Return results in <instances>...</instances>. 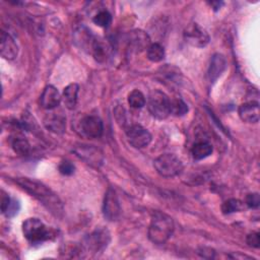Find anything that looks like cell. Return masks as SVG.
Here are the masks:
<instances>
[{
  "label": "cell",
  "mask_w": 260,
  "mask_h": 260,
  "mask_svg": "<svg viewBox=\"0 0 260 260\" xmlns=\"http://www.w3.org/2000/svg\"><path fill=\"white\" fill-rule=\"evenodd\" d=\"M170 102V98L165 92L155 89L149 93L147 109L152 117L162 120L171 114Z\"/></svg>",
  "instance_id": "cell-5"
},
{
  "label": "cell",
  "mask_w": 260,
  "mask_h": 260,
  "mask_svg": "<svg viewBox=\"0 0 260 260\" xmlns=\"http://www.w3.org/2000/svg\"><path fill=\"white\" fill-rule=\"evenodd\" d=\"M174 221L169 215L155 211L148 228V239L153 244H165L174 232Z\"/></svg>",
  "instance_id": "cell-2"
},
{
  "label": "cell",
  "mask_w": 260,
  "mask_h": 260,
  "mask_svg": "<svg viewBox=\"0 0 260 260\" xmlns=\"http://www.w3.org/2000/svg\"><path fill=\"white\" fill-rule=\"evenodd\" d=\"M260 204L259 194L258 193H251L248 194L246 197V205L250 208H257Z\"/></svg>",
  "instance_id": "cell-29"
},
{
  "label": "cell",
  "mask_w": 260,
  "mask_h": 260,
  "mask_svg": "<svg viewBox=\"0 0 260 260\" xmlns=\"http://www.w3.org/2000/svg\"><path fill=\"white\" fill-rule=\"evenodd\" d=\"M92 21L101 27H108L112 21V16L107 10L99 11L92 18Z\"/></svg>",
  "instance_id": "cell-27"
},
{
  "label": "cell",
  "mask_w": 260,
  "mask_h": 260,
  "mask_svg": "<svg viewBox=\"0 0 260 260\" xmlns=\"http://www.w3.org/2000/svg\"><path fill=\"white\" fill-rule=\"evenodd\" d=\"M18 210H19V203L16 200L11 199V202H10V204H9V206H8V208H7V210L4 214L7 217H12L15 214H17Z\"/></svg>",
  "instance_id": "cell-31"
},
{
  "label": "cell",
  "mask_w": 260,
  "mask_h": 260,
  "mask_svg": "<svg viewBox=\"0 0 260 260\" xmlns=\"http://www.w3.org/2000/svg\"><path fill=\"white\" fill-rule=\"evenodd\" d=\"M226 68V60L221 54H214L211 57L210 64L207 71L208 80L210 83L215 82Z\"/></svg>",
  "instance_id": "cell-14"
},
{
  "label": "cell",
  "mask_w": 260,
  "mask_h": 260,
  "mask_svg": "<svg viewBox=\"0 0 260 260\" xmlns=\"http://www.w3.org/2000/svg\"><path fill=\"white\" fill-rule=\"evenodd\" d=\"M110 233L107 229H96L93 231L86 239L85 246L92 253H98L103 251L110 242Z\"/></svg>",
  "instance_id": "cell-9"
},
{
  "label": "cell",
  "mask_w": 260,
  "mask_h": 260,
  "mask_svg": "<svg viewBox=\"0 0 260 260\" xmlns=\"http://www.w3.org/2000/svg\"><path fill=\"white\" fill-rule=\"evenodd\" d=\"M246 242L250 247L253 248H259L260 245V238H259V233L253 232L251 234H249L246 238Z\"/></svg>",
  "instance_id": "cell-30"
},
{
  "label": "cell",
  "mask_w": 260,
  "mask_h": 260,
  "mask_svg": "<svg viewBox=\"0 0 260 260\" xmlns=\"http://www.w3.org/2000/svg\"><path fill=\"white\" fill-rule=\"evenodd\" d=\"M103 213L104 216L111 221L118 219L121 213L120 202L117 196V193L112 189L109 188L105 194L104 204H103Z\"/></svg>",
  "instance_id": "cell-8"
},
{
  "label": "cell",
  "mask_w": 260,
  "mask_h": 260,
  "mask_svg": "<svg viewBox=\"0 0 260 260\" xmlns=\"http://www.w3.org/2000/svg\"><path fill=\"white\" fill-rule=\"evenodd\" d=\"M1 55L7 60H13L18 53V47L14 39L6 31H1Z\"/></svg>",
  "instance_id": "cell-17"
},
{
  "label": "cell",
  "mask_w": 260,
  "mask_h": 260,
  "mask_svg": "<svg viewBox=\"0 0 260 260\" xmlns=\"http://www.w3.org/2000/svg\"><path fill=\"white\" fill-rule=\"evenodd\" d=\"M211 152H212V145L207 141L196 142L191 149L192 156L195 159H203L208 155H210Z\"/></svg>",
  "instance_id": "cell-21"
},
{
  "label": "cell",
  "mask_w": 260,
  "mask_h": 260,
  "mask_svg": "<svg viewBox=\"0 0 260 260\" xmlns=\"http://www.w3.org/2000/svg\"><path fill=\"white\" fill-rule=\"evenodd\" d=\"M239 116L246 123H257L259 121L258 102H248L242 104L238 109Z\"/></svg>",
  "instance_id": "cell-16"
},
{
  "label": "cell",
  "mask_w": 260,
  "mask_h": 260,
  "mask_svg": "<svg viewBox=\"0 0 260 260\" xmlns=\"http://www.w3.org/2000/svg\"><path fill=\"white\" fill-rule=\"evenodd\" d=\"M243 209V203L239 199L231 198L224 201L221 205V211L224 214H231Z\"/></svg>",
  "instance_id": "cell-26"
},
{
  "label": "cell",
  "mask_w": 260,
  "mask_h": 260,
  "mask_svg": "<svg viewBox=\"0 0 260 260\" xmlns=\"http://www.w3.org/2000/svg\"><path fill=\"white\" fill-rule=\"evenodd\" d=\"M111 52H112V47L109 44V42L101 38L94 39L90 53L92 54V56L98 62L102 63L107 61L111 55Z\"/></svg>",
  "instance_id": "cell-18"
},
{
  "label": "cell",
  "mask_w": 260,
  "mask_h": 260,
  "mask_svg": "<svg viewBox=\"0 0 260 260\" xmlns=\"http://www.w3.org/2000/svg\"><path fill=\"white\" fill-rule=\"evenodd\" d=\"M170 110H171V114L175 116H183L187 114L188 106L183 100L179 98L172 99L170 102Z\"/></svg>",
  "instance_id": "cell-25"
},
{
  "label": "cell",
  "mask_w": 260,
  "mask_h": 260,
  "mask_svg": "<svg viewBox=\"0 0 260 260\" xmlns=\"http://www.w3.org/2000/svg\"><path fill=\"white\" fill-rule=\"evenodd\" d=\"M94 39L95 37L90 32V30L83 25L78 26L74 30V43L78 48L84 51H91Z\"/></svg>",
  "instance_id": "cell-15"
},
{
  "label": "cell",
  "mask_w": 260,
  "mask_h": 260,
  "mask_svg": "<svg viewBox=\"0 0 260 260\" xmlns=\"http://www.w3.org/2000/svg\"><path fill=\"white\" fill-rule=\"evenodd\" d=\"M80 129L88 138H99L103 134V122L98 116H86L81 120Z\"/></svg>",
  "instance_id": "cell-10"
},
{
  "label": "cell",
  "mask_w": 260,
  "mask_h": 260,
  "mask_svg": "<svg viewBox=\"0 0 260 260\" xmlns=\"http://www.w3.org/2000/svg\"><path fill=\"white\" fill-rule=\"evenodd\" d=\"M10 202H11V198L8 195L3 194L2 197H1V211H2L3 214L6 212Z\"/></svg>",
  "instance_id": "cell-32"
},
{
  "label": "cell",
  "mask_w": 260,
  "mask_h": 260,
  "mask_svg": "<svg viewBox=\"0 0 260 260\" xmlns=\"http://www.w3.org/2000/svg\"><path fill=\"white\" fill-rule=\"evenodd\" d=\"M148 60L152 62H159L165 58V49L161 45L157 43L150 44V46L146 50Z\"/></svg>",
  "instance_id": "cell-22"
},
{
  "label": "cell",
  "mask_w": 260,
  "mask_h": 260,
  "mask_svg": "<svg viewBox=\"0 0 260 260\" xmlns=\"http://www.w3.org/2000/svg\"><path fill=\"white\" fill-rule=\"evenodd\" d=\"M22 233L31 244H41L53 237V231L39 218H27L22 223Z\"/></svg>",
  "instance_id": "cell-3"
},
{
  "label": "cell",
  "mask_w": 260,
  "mask_h": 260,
  "mask_svg": "<svg viewBox=\"0 0 260 260\" xmlns=\"http://www.w3.org/2000/svg\"><path fill=\"white\" fill-rule=\"evenodd\" d=\"M58 169H59V172H60L62 175H64V176H70V175H72V174L74 173V171H75V167H74L73 164L70 162L69 160H63V161L59 165Z\"/></svg>",
  "instance_id": "cell-28"
},
{
  "label": "cell",
  "mask_w": 260,
  "mask_h": 260,
  "mask_svg": "<svg viewBox=\"0 0 260 260\" xmlns=\"http://www.w3.org/2000/svg\"><path fill=\"white\" fill-rule=\"evenodd\" d=\"M61 102V95L58 89L53 85H47L41 96H40V104L46 110H54L59 106Z\"/></svg>",
  "instance_id": "cell-12"
},
{
  "label": "cell",
  "mask_w": 260,
  "mask_h": 260,
  "mask_svg": "<svg viewBox=\"0 0 260 260\" xmlns=\"http://www.w3.org/2000/svg\"><path fill=\"white\" fill-rule=\"evenodd\" d=\"M74 151L77 156L93 167H100L103 162L102 151L91 145H80V147H76Z\"/></svg>",
  "instance_id": "cell-11"
},
{
  "label": "cell",
  "mask_w": 260,
  "mask_h": 260,
  "mask_svg": "<svg viewBox=\"0 0 260 260\" xmlns=\"http://www.w3.org/2000/svg\"><path fill=\"white\" fill-rule=\"evenodd\" d=\"M45 127L56 134H62L66 128V118L62 113L52 112L44 118Z\"/></svg>",
  "instance_id": "cell-13"
},
{
  "label": "cell",
  "mask_w": 260,
  "mask_h": 260,
  "mask_svg": "<svg viewBox=\"0 0 260 260\" xmlns=\"http://www.w3.org/2000/svg\"><path fill=\"white\" fill-rule=\"evenodd\" d=\"M12 148L15 153L19 155H27L30 150V145L28 141L22 137H15L12 140Z\"/></svg>",
  "instance_id": "cell-23"
},
{
  "label": "cell",
  "mask_w": 260,
  "mask_h": 260,
  "mask_svg": "<svg viewBox=\"0 0 260 260\" xmlns=\"http://www.w3.org/2000/svg\"><path fill=\"white\" fill-rule=\"evenodd\" d=\"M156 172L166 178H172L183 171V164L179 157L173 153H162L153 161Z\"/></svg>",
  "instance_id": "cell-4"
},
{
  "label": "cell",
  "mask_w": 260,
  "mask_h": 260,
  "mask_svg": "<svg viewBox=\"0 0 260 260\" xmlns=\"http://www.w3.org/2000/svg\"><path fill=\"white\" fill-rule=\"evenodd\" d=\"M184 38L188 44L197 48H204L210 40L207 31L196 22H193L186 27Z\"/></svg>",
  "instance_id": "cell-6"
},
{
  "label": "cell",
  "mask_w": 260,
  "mask_h": 260,
  "mask_svg": "<svg viewBox=\"0 0 260 260\" xmlns=\"http://www.w3.org/2000/svg\"><path fill=\"white\" fill-rule=\"evenodd\" d=\"M130 45L137 51L144 50L150 46V39L148 35L141 30V29H135L130 32Z\"/></svg>",
  "instance_id": "cell-19"
},
{
  "label": "cell",
  "mask_w": 260,
  "mask_h": 260,
  "mask_svg": "<svg viewBox=\"0 0 260 260\" xmlns=\"http://www.w3.org/2000/svg\"><path fill=\"white\" fill-rule=\"evenodd\" d=\"M79 86L76 83L68 84L63 90V102L65 107L68 110H73L77 104V95H78Z\"/></svg>",
  "instance_id": "cell-20"
},
{
  "label": "cell",
  "mask_w": 260,
  "mask_h": 260,
  "mask_svg": "<svg viewBox=\"0 0 260 260\" xmlns=\"http://www.w3.org/2000/svg\"><path fill=\"white\" fill-rule=\"evenodd\" d=\"M128 103L130 107L134 109H141L145 106L146 101H145L144 94L140 90L134 89L128 95Z\"/></svg>",
  "instance_id": "cell-24"
},
{
  "label": "cell",
  "mask_w": 260,
  "mask_h": 260,
  "mask_svg": "<svg viewBox=\"0 0 260 260\" xmlns=\"http://www.w3.org/2000/svg\"><path fill=\"white\" fill-rule=\"evenodd\" d=\"M222 4H223L222 2H211V3H210V5L213 6V9H214V10H217L218 8H220V6H221Z\"/></svg>",
  "instance_id": "cell-33"
},
{
  "label": "cell",
  "mask_w": 260,
  "mask_h": 260,
  "mask_svg": "<svg viewBox=\"0 0 260 260\" xmlns=\"http://www.w3.org/2000/svg\"><path fill=\"white\" fill-rule=\"evenodd\" d=\"M126 135L129 143L135 148H143L151 141V134L149 131L137 124L130 126L126 131Z\"/></svg>",
  "instance_id": "cell-7"
},
{
  "label": "cell",
  "mask_w": 260,
  "mask_h": 260,
  "mask_svg": "<svg viewBox=\"0 0 260 260\" xmlns=\"http://www.w3.org/2000/svg\"><path fill=\"white\" fill-rule=\"evenodd\" d=\"M16 183L31 196L41 201L51 212L58 214L62 211V204L58 196L43 183L29 179V178H17Z\"/></svg>",
  "instance_id": "cell-1"
}]
</instances>
